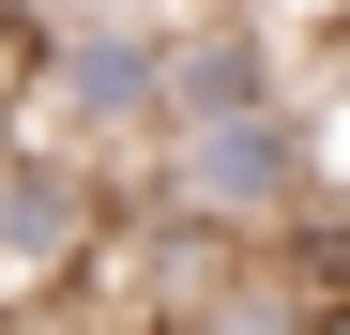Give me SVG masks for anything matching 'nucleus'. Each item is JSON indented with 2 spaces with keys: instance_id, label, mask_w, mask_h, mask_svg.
<instances>
[{
  "instance_id": "obj_2",
  "label": "nucleus",
  "mask_w": 350,
  "mask_h": 335,
  "mask_svg": "<svg viewBox=\"0 0 350 335\" xmlns=\"http://www.w3.org/2000/svg\"><path fill=\"white\" fill-rule=\"evenodd\" d=\"M152 77H167V31L152 16H62L46 31V62H31V107H46V137H152Z\"/></svg>"
},
{
  "instance_id": "obj_4",
  "label": "nucleus",
  "mask_w": 350,
  "mask_h": 335,
  "mask_svg": "<svg viewBox=\"0 0 350 335\" xmlns=\"http://www.w3.org/2000/svg\"><path fill=\"white\" fill-rule=\"evenodd\" d=\"M62 16H137V0H62Z\"/></svg>"
},
{
  "instance_id": "obj_1",
  "label": "nucleus",
  "mask_w": 350,
  "mask_h": 335,
  "mask_svg": "<svg viewBox=\"0 0 350 335\" xmlns=\"http://www.w3.org/2000/svg\"><path fill=\"white\" fill-rule=\"evenodd\" d=\"M152 183H167V213L183 229H289V213L320 198V122L289 92H259V107H198V122H152Z\"/></svg>"
},
{
  "instance_id": "obj_3",
  "label": "nucleus",
  "mask_w": 350,
  "mask_h": 335,
  "mask_svg": "<svg viewBox=\"0 0 350 335\" xmlns=\"http://www.w3.org/2000/svg\"><path fill=\"white\" fill-rule=\"evenodd\" d=\"M259 92H289V77H274V31H244V16H213V31H167V77H152V122H198V107H259Z\"/></svg>"
}]
</instances>
